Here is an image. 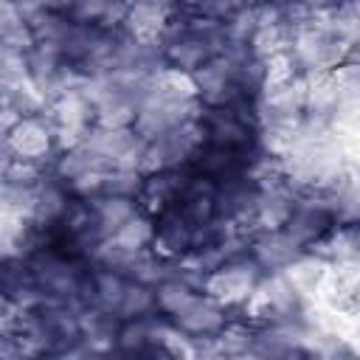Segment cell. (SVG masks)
<instances>
[{
	"mask_svg": "<svg viewBox=\"0 0 360 360\" xmlns=\"http://www.w3.org/2000/svg\"><path fill=\"white\" fill-rule=\"evenodd\" d=\"M188 174H191L188 166L158 169V172L141 174V186H138V194H135L141 211L146 217H155V214L172 208L180 200V194H183V188L188 183Z\"/></svg>",
	"mask_w": 360,
	"mask_h": 360,
	"instance_id": "6da1fadb",
	"label": "cell"
},
{
	"mask_svg": "<svg viewBox=\"0 0 360 360\" xmlns=\"http://www.w3.org/2000/svg\"><path fill=\"white\" fill-rule=\"evenodd\" d=\"M174 11L194 14V17H214V20H231L233 8L231 0H172Z\"/></svg>",
	"mask_w": 360,
	"mask_h": 360,
	"instance_id": "7a4b0ae2",
	"label": "cell"
}]
</instances>
